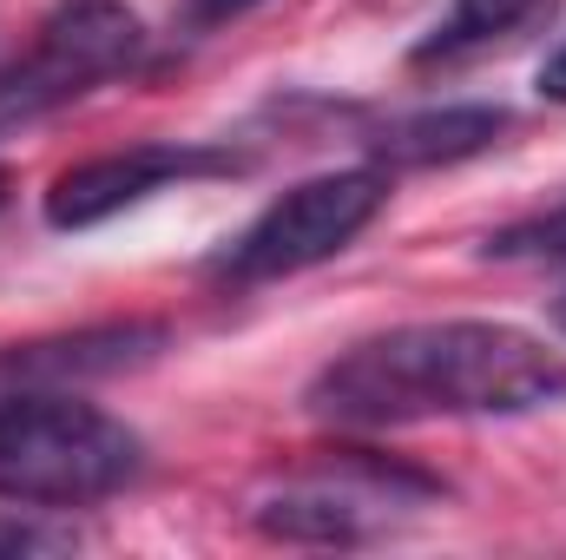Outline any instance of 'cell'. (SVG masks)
<instances>
[{"label":"cell","instance_id":"obj_1","mask_svg":"<svg viewBox=\"0 0 566 560\" xmlns=\"http://www.w3.org/2000/svg\"><path fill=\"white\" fill-rule=\"evenodd\" d=\"M566 403V356L514 323H402L343 350L310 409L349 428H396L434 416H534Z\"/></svg>","mask_w":566,"mask_h":560},{"label":"cell","instance_id":"obj_2","mask_svg":"<svg viewBox=\"0 0 566 560\" xmlns=\"http://www.w3.org/2000/svg\"><path fill=\"white\" fill-rule=\"evenodd\" d=\"M139 475V435L60 390H0V501L86 508Z\"/></svg>","mask_w":566,"mask_h":560},{"label":"cell","instance_id":"obj_3","mask_svg":"<svg viewBox=\"0 0 566 560\" xmlns=\"http://www.w3.org/2000/svg\"><path fill=\"white\" fill-rule=\"evenodd\" d=\"M389 205V178L376 165H356V172H323V178H303L290 185L277 205H264L224 251H218V278L231 283H271L290 271H310L323 258H336L376 211Z\"/></svg>","mask_w":566,"mask_h":560},{"label":"cell","instance_id":"obj_4","mask_svg":"<svg viewBox=\"0 0 566 560\" xmlns=\"http://www.w3.org/2000/svg\"><path fill=\"white\" fill-rule=\"evenodd\" d=\"M139 46H145V27H139L133 7H119V0H60V7L40 20L27 60L0 80V113H7V120H13V113L27 120V113L66 106V100H80L86 86L126 73V66L139 60Z\"/></svg>","mask_w":566,"mask_h":560},{"label":"cell","instance_id":"obj_5","mask_svg":"<svg viewBox=\"0 0 566 560\" xmlns=\"http://www.w3.org/2000/svg\"><path fill=\"white\" fill-rule=\"evenodd\" d=\"M211 172H231V152H211V145H126V152H106V158H86L73 172L53 178L46 191V225L53 231H93L106 218H119L126 205H139L165 185H185V178H211Z\"/></svg>","mask_w":566,"mask_h":560},{"label":"cell","instance_id":"obj_6","mask_svg":"<svg viewBox=\"0 0 566 560\" xmlns=\"http://www.w3.org/2000/svg\"><path fill=\"white\" fill-rule=\"evenodd\" d=\"M396 488H428L402 468H376V462H343V475L323 481H290L283 495L258 501V528L277 541H310V548H349L363 535H376L396 508Z\"/></svg>","mask_w":566,"mask_h":560},{"label":"cell","instance_id":"obj_7","mask_svg":"<svg viewBox=\"0 0 566 560\" xmlns=\"http://www.w3.org/2000/svg\"><path fill=\"white\" fill-rule=\"evenodd\" d=\"M560 13V0H454L434 33L416 46V66H461V60H481L494 46H514L527 40L534 27H547Z\"/></svg>","mask_w":566,"mask_h":560},{"label":"cell","instance_id":"obj_8","mask_svg":"<svg viewBox=\"0 0 566 560\" xmlns=\"http://www.w3.org/2000/svg\"><path fill=\"white\" fill-rule=\"evenodd\" d=\"M507 133V113L501 106H448V113H416V120H396L376 152L389 165H454V158H474Z\"/></svg>","mask_w":566,"mask_h":560},{"label":"cell","instance_id":"obj_9","mask_svg":"<svg viewBox=\"0 0 566 560\" xmlns=\"http://www.w3.org/2000/svg\"><path fill=\"white\" fill-rule=\"evenodd\" d=\"M494 258H566V205L547 218H527V225H507L488 238Z\"/></svg>","mask_w":566,"mask_h":560},{"label":"cell","instance_id":"obj_10","mask_svg":"<svg viewBox=\"0 0 566 560\" xmlns=\"http://www.w3.org/2000/svg\"><path fill=\"white\" fill-rule=\"evenodd\" d=\"M541 100L566 106V46H554V53H547V66H541Z\"/></svg>","mask_w":566,"mask_h":560},{"label":"cell","instance_id":"obj_11","mask_svg":"<svg viewBox=\"0 0 566 560\" xmlns=\"http://www.w3.org/2000/svg\"><path fill=\"white\" fill-rule=\"evenodd\" d=\"M0 548L7 554H33V548H60L53 535H33V528H0Z\"/></svg>","mask_w":566,"mask_h":560},{"label":"cell","instance_id":"obj_12","mask_svg":"<svg viewBox=\"0 0 566 560\" xmlns=\"http://www.w3.org/2000/svg\"><path fill=\"white\" fill-rule=\"evenodd\" d=\"M244 0H191V20H224V13H238Z\"/></svg>","mask_w":566,"mask_h":560},{"label":"cell","instance_id":"obj_13","mask_svg":"<svg viewBox=\"0 0 566 560\" xmlns=\"http://www.w3.org/2000/svg\"><path fill=\"white\" fill-rule=\"evenodd\" d=\"M554 323H560V330H566V290H560V297H554Z\"/></svg>","mask_w":566,"mask_h":560},{"label":"cell","instance_id":"obj_14","mask_svg":"<svg viewBox=\"0 0 566 560\" xmlns=\"http://www.w3.org/2000/svg\"><path fill=\"white\" fill-rule=\"evenodd\" d=\"M0 205H7V172H0Z\"/></svg>","mask_w":566,"mask_h":560}]
</instances>
